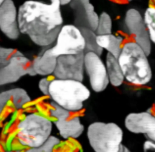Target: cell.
Masks as SVG:
<instances>
[{
  "instance_id": "6da1fadb",
  "label": "cell",
  "mask_w": 155,
  "mask_h": 152,
  "mask_svg": "<svg viewBox=\"0 0 155 152\" xmlns=\"http://www.w3.org/2000/svg\"><path fill=\"white\" fill-rule=\"evenodd\" d=\"M59 0L48 3L28 0L18 8V23L21 34L27 36L36 45L48 46L54 43L63 25Z\"/></svg>"
},
{
  "instance_id": "7a4b0ae2",
  "label": "cell",
  "mask_w": 155,
  "mask_h": 152,
  "mask_svg": "<svg viewBox=\"0 0 155 152\" xmlns=\"http://www.w3.org/2000/svg\"><path fill=\"white\" fill-rule=\"evenodd\" d=\"M117 60L127 83L143 86L151 82L153 72L147 53L137 42L131 40L124 43Z\"/></svg>"
},
{
  "instance_id": "3957f363",
  "label": "cell",
  "mask_w": 155,
  "mask_h": 152,
  "mask_svg": "<svg viewBox=\"0 0 155 152\" xmlns=\"http://www.w3.org/2000/svg\"><path fill=\"white\" fill-rule=\"evenodd\" d=\"M90 89L82 81L56 78L50 81L48 95L53 101L68 111H78L90 97Z\"/></svg>"
},
{
  "instance_id": "277c9868",
  "label": "cell",
  "mask_w": 155,
  "mask_h": 152,
  "mask_svg": "<svg viewBox=\"0 0 155 152\" xmlns=\"http://www.w3.org/2000/svg\"><path fill=\"white\" fill-rule=\"evenodd\" d=\"M87 135L94 152H120L124 145V130L113 122H93L88 125Z\"/></svg>"
},
{
  "instance_id": "5b68a950",
  "label": "cell",
  "mask_w": 155,
  "mask_h": 152,
  "mask_svg": "<svg viewBox=\"0 0 155 152\" xmlns=\"http://www.w3.org/2000/svg\"><path fill=\"white\" fill-rule=\"evenodd\" d=\"M17 136L19 142L30 148L44 144L51 136L52 123L45 116L31 113L18 124Z\"/></svg>"
},
{
  "instance_id": "8992f818",
  "label": "cell",
  "mask_w": 155,
  "mask_h": 152,
  "mask_svg": "<svg viewBox=\"0 0 155 152\" xmlns=\"http://www.w3.org/2000/svg\"><path fill=\"white\" fill-rule=\"evenodd\" d=\"M50 49L57 57L85 52V40L81 28L75 24L63 25Z\"/></svg>"
},
{
  "instance_id": "52a82bcc",
  "label": "cell",
  "mask_w": 155,
  "mask_h": 152,
  "mask_svg": "<svg viewBox=\"0 0 155 152\" xmlns=\"http://www.w3.org/2000/svg\"><path fill=\"white\" fill-rule=\"evenodd\" d=\"M84 69L93 91L102 92L107 89L110 83L105 63L100 54L93 51L85 52Z\"/></svg>"
},
{
  "instance_id": "ba28073f",
  "label": "cell",
  "mask_w": 155,
  "mask_h": 152,
  "mask_svg": "<svg viewBox=\"0 0 155 152\" xmlns=\"http://www.w3.org/2000/svg\"><path fill=\"white\" fill-rule=\"evenodd\" d=\"M25 75L36 74L30 60L17 50L7 65L0 69V86L15 83Z\"/></svg>"
},
{
  "instance_id": "9c48e42d",
  "label": "cell",
  "mask_w": 155,
  "mask_h": 152,
  "mask_svg": "<svg viewBox=\"0 0 155 152\" xmlns=\"http://www.w3.org/2000/svg\"><path fill=\"white\" fill-rule=\"evenodd\" d=\"M127 130L136 135H143L147 139L155 142V114L149 111L128 113L124 119Z\"/></svg>"
},
{
  "instance_id": "30bf717a",
  "label": "cell",
  "mask_w": 155,
  "mask_h": 152,
  "mask_svg": "<svg viewBox=\"0 0 155 152\" xmlns=\"http://www.w3.org/2000/svg\"><path fill=\"white\" fill-rule=\"evenodd\" d=\"M84 71V52L58 57L53 74L56 78L82 81Z\"/></svg>"
},
{
  "instance_id": "8fae6325",
  "label": "cell",
  "mask_w": 155,
  "mask_h": 152,
  "mask_svg": "<svg viewBox=\"0 0 155 152\" xmlns=\"http://www.w3.org/2000/svg\"><path fill=\"white\" fill-rule=\"evenodd\" d=\"M0 31L10 40L17 39L21 34L18 9L13 0H5L0 7Z\"/></svg>"
},
{
  "instance_id": "7c38bea8",
  "label": "cell",
  "mask_w": 155,
  "mask_h": 152,
  "mask_svg": "<svg viewBox=\"0 0 155 152\" xmlns=\"http://www.w3.org/2000/svg\"><path fill=\"white\" fill-rule=\"evenodd\" d=\"M70 6L73 12L76 25L96 31L99 16L90 0H71Z\"/></svg>"
},
{
  "instance_id": "4fadbf2b",
  "label": "cell",
  "mask_w": 155,
  "mask_h": 152,
  "mask_svg": "<svg viewBox=\"0 0 155 152\" xmlns=\"http://www.w3.org/2000/svg\"><path fill=\"white\" fill-rule=\"evenodd\" d=\"M58 57L51 51L50 48L44 50L31 62V68L36 75H48L54 73Z\"/></svg>"
},
{
  "instance_id": "5bb4252c",
  "label": "cell",
  "mask_w": 155,
  "mask_h": 152,
  "mask_svg": "<svg viewBox=\"0 0 155 152\" xmlns=\"http://www.w3.org/2000/svg\"><path fill=\"white\" fill-rule=\"evenodd\" d=\"M55 125L60 135L64 139L78 138L84 130V127L78 116L71 119L56 120Z\"/></svg>"
},
{
  "instance_id": "9a60e30c",
  "label": "cell",
  "mask_w": 155,
  "mask_h": 152,
  "mask_svg": "<svg viewBox=\"0 0 155 152\" xmlns=\"http://www.w3.org/2000/svg\"><path fill=\"white\" fill-rule=\"evenodd\" d=\"M105 63L110 84L115 87L122 86L125 80L117 57L107 53Z\"/></svg>"
},
{
  "instance_id": "2e32d148",
  "label": "cell",
  "mask_w": 155,
  "mask_h": 152,
  "mask_svg": "<svg viewBox=\"0 0 155 152\" xmlns=\"http://www.w3.org/2000/svg\"><path fill=\"white\" fill-rule=\"evenodd\" d=\"M96 42L102 49L116 57L120 53L122 48V39L111 33L96 34Z\"/></svg>"
},
{
  "instance_id": "e0dca14e",
  "label": "cell",
  "mask_w": 155,
  "mask_h": 152,
  "mask_svg": "<svg viewBox=\"0 0 155 152\" xmlns=\"http://www.w3.org/2000/svg\"><path fill=\"white\" fill-rule=\"evenodd\" d=\"M144 24L148 30L150 40L155 43V8L148 7L143 14Z\"/></svg>"
},
{
  "instance_id": "ac0fdd59",
  "label": "cell",
  "mask_w": 155,
  "mask_h": 152,
  "mask_svg": "<svg viewBox=\"0 0 155 152\" xmlns=\"http://www.w3.org/2000/svg\"><path fill=\"white\" fill-rule=\"evenodd\" d=\"M85 40V51H93L99 54H101L102 49L99 47L96 42V34L94 33V31L92 30L85 28H80Z\"/></svg>"
},
{
  "instance_id": "d6986e66",
  "label": "cell",
  "mask_w": 155,
  "mask_h": 152,
  "mask_svg": "<svg viewBox=\"0 0 155 152\" xmlns=\"http://www.w3.org/2000/svg\"><path fill=\"white\" fill-rule=\"evenodd\" d=\"M12 100L14 106L19 109L30 101V98L27 92L23 89L17 87L13 88Z\"/></svg>"
},
{
  "instance_id": "ffe728a7",
  "label": "cell",
  "mask_w": 155,
  "mask_h": 152,
  "mask_svg": "<svg viewBox=\"0 0 155 152\" xmlns=\"http://www.w3.org/2000/svg\"><path fill=\"white\" fill-rule=\"evenodd\" d=\"M59 142V139L54 136H50V138L42 145L32 147L25 152H52L54 147Z\"/></svg>"
},
{
  "instance_id": "44dd1931",
  "label": "cell",
  "mask_w": 155,
  "mask_h": 152,
  "mask_svg": "<svg viewBox=\"0 0 155 152\" xmlns=\"http://www.w3.org/2000/svg\"><path fill=\"white\" fill-rule=\"evenodd\" d=\"M49 112L50 115L56 118V120L66 119L70 116V111L53 101L51 103V107Z\"/></svg>"
},
{
  "instance_id": "7402d4cb",
  "label": "cell",
  "mask_w": 155,
  "mask_h": 152,
  "mask_svg": "<svg viewBox=\"0 0 155 152\" xmlns=\"http://www.w3.org/2000/svg\"><path fill=\"white\" fill-rule=\"evenodd\" d=\"M110 20L109 16L103 13L99 17L98 22L96 31L97 34H103L110 33Z\"/></svg>"
},
{
  "instance_id": "603a6c76",
  "label": "cell",
  "mask_w": 155,
  "mask_h": 152,
  "mask_svg": "<svg viewBox=\"0 0 155 152\" xmlns=\"http://www.w3.org/2000/svg\"><path fill=\"white\" fill-rule=\"evenodd\" d=\"M16 51L12 48L0 46V69L7 65Z\"/></svg>"
},
{
  "instance_id": "cb8c5ba5",
  "label": "cell",
  "mask_w": 155,
  "mask_h": 152,
  "mask_svg": "<svg viewBox=\"0 0 155 152\" xmlns=\"http://www.w3.org/2000/svg\"><path fill=\"white\" fill-rule=\"evenodd\" d=\"M13 89L0 92V113L6 106L8 101L12 98Z\"/></svg>"
},
{
  "instance_id": "d4e9b609",
  "label": "cell",
  "mask_w": 155,
  "mask_h": 152,
  "mask_svg": "<svg viewBox=\"0 0 155 152\" xmlns=\"http://www.w3.org/2000/svg\"><path fill=\"white\" fill-rule=\"evenodd\" d=\"M50 81H49L47 78H45L40 80L39 82V89L43 94L48 95V89Z\"/></svg>"
},
{
  "instance_id": "484cf974",
  "label": "cell",
  "mask_w": 155,
  "mask_h": 152,
  "mask_svg": "<svg viewBox=\"0 0 155 152\" xmlns=\"http://www.w3.org/2000/svg\"><path fill=\"white\" fill-rule=\"evenodd\" d=\"M142 152H155V142L147 139L143 144Z\"/></svg>"
},
{
  "instance_id": "4316f807",
  "label": "cell",
  "mask_w": 155,
  "mask_h": 152,
  "mask_svg": "<svg viewBox=\"0 0 155 152\" xmlns=\"http://www.w3.org/2000/svg\"><path fill=\"white\" fill-rule=\"evenodd\" d=\"M59 1L62 5H65L70 4L71 0H59Z\"/></svg>"
},
{
  "instance_id": "83f0119b",
  "label": "cell",
  "mask_w": 155,
  "mask_h": 152,
  "mask_svg": "<svg viewBox=\"0 0 155 152\" xmlns=\"http://www.w3.org/2000/svg\"><path fill=\"white\" fill-rule=\"evenodd\" d=\"M120 152H131V151L127 147H126L124 145H123L122 148H121V150H120Z\"/></svg>"
},
{
  "instance_id": "f1b7e54d",
  "label": "cell",
  "mask_w": 155,
  "mask_h": 152,
  "mask_svg": "<svg viewBox=\"0 0 155 152\" xmlns=\"http://www.w3.org/2000/svg\"><path fill=\"white\" fill-rule=\"evenodd\" d=\"M5 1V0H0V7H1V5L3 4V3Z\"/></svg>"
},
{
  "instance_id": "f546056e",
  "label": "cell",
  "mask_w": 155,
  "mask_h": 152,
  "mask_svg": "<svg viewBox=\"0 0 155 152\" xmlns=\"http://www.w3.org/2000/svg\"><path fill=\"white\" fill-rule=\"evenodd\" d=\"M154 107H155V101H154Z\"/></svg>"
}]
</instances>
